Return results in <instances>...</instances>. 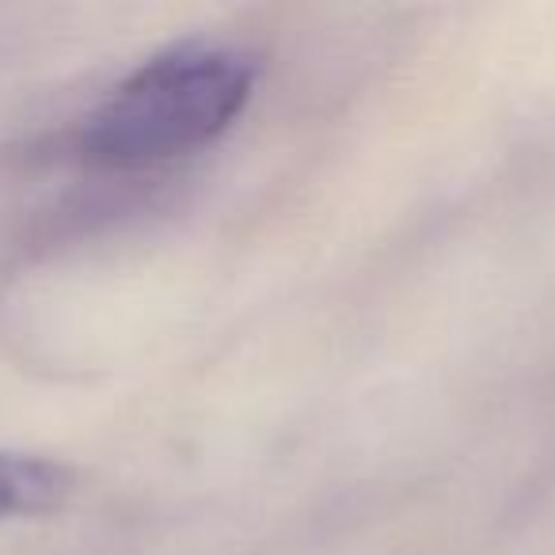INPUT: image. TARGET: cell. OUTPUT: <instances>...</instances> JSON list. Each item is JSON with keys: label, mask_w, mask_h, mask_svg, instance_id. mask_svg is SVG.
I'll use <instances>...</instances> for the list:
<instances>
[{"label": "cell", "mask_w": 555, "mask_h": 555, "mask_svg": "<svg viewBox=\"0 0 555 555\" xmlns=\"http://www.w3.org/2000/svg\"><path fill=\"white\" fill-rule=\"evenodd\" d=\"M259 57L247 47L194 39L149 57L118 80L80 130V153L100 168H153L221 138L247 107Z\"/></svg>", "instance_id": "6da1fadb"}, {"label": "cell", "mask_w": 555, "mask_h": 555, "mask_svg": "<svg viewBox=\"0 0 555 555\" xmlns=\"http://www.w3.org/2000/svg\"><path fill=\"white\" fill-rule=\"evenodd\" d=\"M69 491L73 479L62 464L24 453H0V521L50 514L54 506H62Z\"/></svg>", "instance_id": "7a4b0ae2"}]
</instances>
